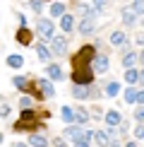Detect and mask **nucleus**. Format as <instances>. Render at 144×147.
<instances>
[{
  "instance_id": "obj_21",
  "label": "nucleus",
  "mask_w": 144,
  "mask_h": 147,
  "mask_svg": "<svg viewBox=\"0 0 144 147\" xmlns=\"http://www.w3.org/2000/svg\"><path fill=\"white\" fill-rule=\"evenodd\" d=\"M120 89H123V87H120V82H118V80H113V82H108V84H106L103 94H106V96H118V94H120Z\"/></svg>"
},
{
  "instance_id": "obj_17",
  "label": "nucleus",
  "mask_w": 144,
  "mask_h": 147,
  "mask_svg": "<svg viewBox=\"0 0 144 147\" xmlns=\"http://www.w3.org/2000/svg\"><path fill=\"white\" fill-rule=\"evenodd\" d=\"M60 29H63L65 34H70L72 29H75V17H72V15H67V12H65V15L60 17Z\"/></svg>"
},
{
  "instance_id": "obj_39",
  "label": "nucleus",
  "mask_w": 144,
  "mask_h": 147,
  "mask_svg": "<svg viewBox=\"0 0 144 147\" xmlns=\"http://www.w3.org/2000/svg\"><path fill=\"white\" fill-rule=\"evenodd\" d=\"M75 147H89V140H77Z\"/></svg>"
},
{
  "instance_id": "obj_46",
  "label": "nucleus",
  "mask_w": 144,
  "mask_h": 147,
  "mask_svg": "<svg viewBox=\"0 0 144 147\" xmlns=\"http://www.w3.org/2000/svg\"><path fill=\"white\" fill-rule=\"evenodd\" d=\"M0 145H3V133H0Z\"/></svg>"
},
{
  "instance_id": "obj_10",
  "label": "nucleus",
  "mask_w": 144,
  "mask_h": 147,
  "mask_svg": "<svg viewBox=\"0 0 144 147\" xmlns=\"http://www.w3.org/2000/svg\"><path fill=\"white\" fill-rule=\"evenodd\" d=\"M137 60H139V58H137V53H135V48H130L127 44H125V56H123V68H125V70H130V68H135V65H137Z\"/></svg>"
},
{
  "instance_id": "obj_43",
  "label": "nucleus",
  "mask_w": 144,
  "mask_h": 147,
  "mask_svg": "<svg viewBox=\"0 0 144 147\" xmlns=\"http://www.w3.org/2000/svg\"><path fill=\"white\" fill-rule=\"evenodd\" d=\"M139 84H142V87H144V70L139 72Z\"/></svg>"
},
{
  "instance_id": "obj_2",
  "label": "nucleus",
  "mask_w": 144,
  "mask_h": 147,
  "mask_svg": "<svg viewBox=\"0 0 144 147\" xmlns=\"http://www.w3.org/2000/svg\"><path fill=\"white\" fill-rule=\"evenodd\" d=\"M94 58H96V46H94V44H84L79 51L72 56V70H77V68H89Z\"/></svg>"
},
{
  "instance_id": "obj_45",
  "label": "nucleus",
  "mask_w": 144,
  "mask_h": 147,
  "mask_svg": "<svg viewBox=\"0 0 144 147\" xmlns=\"http://www.w3.org/2000/svg\"><path fill=\"white\" fill-rule=\"evenodd\" d=\"M12 147H29V145H22V142H17V145H12Z\"/></svg>"
},
{
  "instance_id": "obj_9",
  "label": "nucleus",
  "mask_w": 144,
  "mask_h": 147,
  "mask_svg": "<svg viewBox=\"0 0 144 147\" xmlns=\"http://www.w3.org/2000/svg\"><path fill=\"white\" fill-rule=\"evenodd\" d=\"M36 87L41 89V94H43V99H51V96H55V87H53V82H51V80H46V77L36 80Z\"/></svg>"
},
{
  "instance_id": "obj_33",
  "label": "nucleus",
  "mask_w": 144,
  "mask_h": 147,
  "mask_svg": "<svg viewBox=\"0 0 144 147\" xmlns=\"http://www.w3.org/2000/svg\"><path fill=\"white\" fill-rule=\"evenodd\" d=\"M135 121H137V123H144V106H137L135 109Z\"/></svg>"
},
{
  "instance_id": "obj_16",
  "label": "nucleus",
  "mask_w": 144,
  "mask_h": 147,
  "mask_svg": "<svg viewBox=\"0 0 144 147\" xmlns=\"http://www.w3.org/2000/svg\"><path fill=\"white\" fill-rule=\"evenodd\" d=\"M46 70H48V77H51V80H58V82H60V80H65V72L60 70L58 63H48Z\"/></svg>"
},
{
  "instance_id": "obj_40",
  "label": "nucleus",
  "mask_w": 144,
  "mask_h": 147,
  "mask_svg": "<svg viewBox=\"0 0 144 147\" xmlns=\"http://www.w3.org/2000/svg\"><path fill=\"white\" fill-rule=\"evenodd\" d=\"M111 147H123V142H120L118 138H111Z\"/></svg>"
},
{
  "instance_id": "obj_47",
  "label": "nucleus",
  "mask_w": 144,
  "mask_h": 147,
  "mask_svg": "<svg viewBox=\"0 0 144 147\" xmlns=\"http://www.w3.org/2000/svg\"><path fill=\"white\" fill-rule=\"evenodd\" d=\"M142 140H144V138H142Z\"/></svg>"
},
{
  "instance_id": "obj_24",
  "label": "nucleus",
  "mask_w": 144,
  "mask_h": 147,
  "mask_svg": "<svg viewBox=\"0 0 144 147\" xmlns=\"http://www.w3.org/2000/svg\"><path fill=\"white\" fill-rule=\"evenodd\" d=\"M65 10H67V7H65L63 3H53L48 12H51V17H53V20H58V17H63V15H65Z\"/></svg>"
},
{
  "instance_id": "obj_31",
  "label": "nucleus",
  "mask_w": 144,
  "mask_h": 147,
  "mask_svg": "<svg viewBox=\"0 0 144 147\" xmlns=\"http://www.w3.org/2000/svg\"><path fill=\"white\" fill-rule=\"evenodd\" d=\"M31 106H34L31 96H22V99H19V109H22V111H24V109H31Z\"/></svg>"
},
{
  "instance_id": "obj_23",
  "label": "nucleus",
  "mask_w": 144,
  "mask_h": 147,
  "mask_svg": "<svg viewBox=\"0 0 144 147\" xmlns=\"http://www.w3.org/2000/svg\"><path fill=\"white\" fill-rule=\"evenodd\" d=\"M12 84H15L19 92H27L29 89V80L24 77V75H15V77H12Z\"/></svg>"
},
{
  "instance_id": "obj_26",
  "label": "nucleus",
  "mask_w": 144,
  "mask_h": 147,
  "mask_svg": "<svg viewBox=\"0 0 144 147\" xmlns=\"http://www.w3.org/2000/svg\"><path fill=\"white\" fill-rule=\"evenodd\" d=\"M60 116H63V121H65L67 125H72V123H75V109H70V106H63Z\"/></svg>"
},
{
  "instance_id": "obj_30",
  "label": "nucleus",
  "mask_w": 144,
  "mask_h": 147,
  "mask_svg": "<svg viewBox=\"0 0 144 147\" xmlns=\"http://www.w3.org/2000/svg\"><path fill=\"white\" fill-rule=\"evenodd\" d=\"M132 10H135V15H137V17L144 15V0H132Z\"/></svg>"
},
{
  "instance_id": "obj_15",
  "label": "nucleus",
  "mask_w": 144,
  "mask_h": 147,
  "mask_svg": "<svg viewBox=\"0 0 144 147\" xmlns=\"http://www.w3.org/2000/svg\"><path fill=\"white\" fill-rule=\"evenodd\" d=\"M91 140L96 142V147H111V138H108V133H106V130H96Z\"/></svg>"
},
{
  "instance_id": "obj_38",
  "label": "nucleus",
  "mask_w": 144,
  "mask_h": 147,
  "mask_svg": "<svg viewBox=\"0 0 144 147\" xmlns=\"http://www.w3.org/2000/svg\"><path fill=\"white\" fill-rule=\"evenodd\" d=\"M53 145H55V147H67V145H65V138H55Z\"/></svg>"
},
{
  "instance_id": "obj_12",
  "label": "nucleus",
  "mask_w": 144,
  "mask_h": 147,
  "mask_svg": "<svg viewBox=\"0 0 144 147\" xmlns=\"http://www.w3.org/2000/svg\"><path fill=\"white\" fill-rule=\"evenodd\" d=\"M82 135H84V125H77V123H72V125H67V128H65V138H70L72 142L82 140Z\"/></svg>"
},
{
  "instance_id": "obj_32",
  "label": "nucleus",
  "mask_w": 144,
  "mask_h": 147,
  "mask_svg": "<svg viewBox=\"0 0 144 147\" xmlns=\"http://www.w3.org/2000/svg\"><path fill=\"white\" fill-rule=\"evenodd\" d=\"M29 3H31V10L36 12V15L43 12V0H29Z\"/></svg>"
},
{
  "instance_id": "obj_4",
  "label": "nucleus",
  "mask_w": 144,
  "mask_h": 147,
  "mask_svg": "<svg viewBox=\"0 0 144 147\" xmlns=\"http://www.w3.org/2000/svg\"><path fill=\"white\" fill-rule=\"evenodd\" d=\"M72 82L75 84H94V77H96V72L91 70V65L89 68H77V70H72Z\"/></svg>"
},
{
  "instance_id": "obj_36",
  "label": "nucleus",
  "mask_w": 144,
  "mask_h": 147,
  "mask_svg": "<svg viewBox=\"0 0 144 147\" xmlns=\"http://www.w3.org/2000/svg\"><path fill=\"white\" fill-rule=\"evenodd\" d=\"M103 113H106V111H103L101 106H94V109H91V113H89V116H94V118H101Z\"/></svg>"
},
{
  "instance_id": "obj_44",
  "label": "nucleus",
  "mask_w": 144,
  "mask_h": 147,
  "mask_svg": "<svg viewBox=\"0 0 144 147\" xmlns=\"http://www.w3.org/2000/svg\"><path fill=\"white\" fill-rule=\"evenodd\" d=\"M137 58H139V63H144V51H142V53H137Z\"/></svg>"
},
{
  "instance_id": "obj_11",
  "label": "nucleus",
  "mask_w": 144,
  "mask_h": 147,
  "mask_svg": "<svg viewBox=\"0 0 144 147\" xmlns=\"http://www.w3.org/2000/svg\"><path fill=\"white\" fill-rule=\"evenodd\" d=\"M103 121L108 128H118L120 123H123V116H120V111H115V109H111V111L103 113Z\"/></svg>"
},
{
  "instance_id": "obj_19",
  "label": "nucleus",
  "mask_w": 144,
  "mask_h": 147,
  "mask_svg": "<svg viewBox=\"0 0 144 147\" xmlns=\"http://www.w3.org/2000/svg\"><path fill=\"white\" fill-rule=\"evenodd\" d=\"M75 123L77 125H87L89 123V111L84 106H77V111H75Z\"/></svg>"
},
{
  "instance_id": "obj_20",
  "label": "nucleus",
  "mask_w": 144,
  "mask_h": 147,
  "mask_svg": "<svg viewBox=\"0 0 144 147\" xmlns=\"http://www.w3.org/2000/svg\"><path fill=\"white\" fill-rule=\"evenodd\" d=\"M137 20V15H135V10H132V5L130 7H123V22H125V27H132Z\"/></svg>"
},
{
  "instance_id": "obj_8",
  "label": "nucleus",
  "mask_w": 144,
  "mask_h": 147,
  "mask_svg": "<svg viewBox=\"0 0 144 147\" xmlns=\"http://www.w3.org/2000/svg\"><path fill=\"white\" fill-rule=\"evenodd\" d=\"M51 53H53V56H63V53H67V39H65V36H53V39H51Z\"/></svg>"
},
{
  "instance_id": "obj_27",
  "label": "nucleus",
  "mask_w": 144,
  "mask_h": 147,
  "mask_svg": "<svg viewBox=\"0 0 144 147\" xmlns=\"http://www.w3.org/2000/svg\"><path fill=\"white\" fill-rule=\"evenodd\" d=\"M7 65H10V68H17V70H19L22 65H24V58L19 56V53H12V56H7Z\"/></svg>"
},
{
  "instance_id": "obj_22",
  "label": "nucleus",
  "mask_w": 144,
  "mask_h": 147,
  "mask_svg": "<svg viewBox=\"0 0 144 147\" xmlns=\"http://www.w3.org/2000/svg\"><path fill=\"white\" fill-rule=\"evenodd\" d=\"M125 82H127L130 87H135V84L139 82V70H135V68H130V70H125Z\"/></svg>"
},
{
  "instance_id": "obj_7",
  "label": "nucleus",
  "mask_w": 144,
  "mask_h": 147,
  "mask_svg": "<svg viewBox=\"0 0 144 147\" xmlns=\"http://www.w3.org/2000/svg\"><path fill=\"white\" fill-rule=\"evenodd\" d=\"M77 29H79V34H84V36L94 34V32H96V17H94V15L82 17V20H79V24H77Z\"/></svg>"
},
{
  "instance_id": "obj_41",
  "label": "nucleus",
  "mask_w": 144,
  "mask_h": 147,
  "mask_svg": "<svg viewBox=\"0 0 144 147\" xmlns=\"http://www.w3.org/2000/svg\"><path fill=\"white\" fill-rule=\"evenodd\" d=\"M123 147H139V145H137V140H130V142H125Z\"/></svg>"
},
{
  "instance_id": "obj_3",
  "label": "nucleus",
  "mask_w": 144,
  "mask_h": 147,
  "mask_svg": "<svg viewBox=\"0 0 144 147\" xmlns=\"http://www.w3.org/2000/svg\"><path fill=\"white\" fill-rule=\"evenodd\" d=\"M103 92H99L94 84H75L72 87V96L75 99H99Z\"/></svg>"
},
{
  "instance_id": "obj_25",
  "label": "nucleus",
  "mask_w": 144,
  "mask_h": 147,
  "mask_svg": "<svg viewBox=\"0 0 144 147\" xmlns=\"http://www.w3.org/2000/svg\"><path fill=\"white\" fill-rule=\"evenodd\" d=\"M36 56H39V60H51L53 53H51V48H48V46L39 44V46H36Z\"/></svg>"
},
{
  "instance_id": "obj_1",
  "label": "nucleus",
  "mask_w": 144,
  "mask_h": 147,
  "mask_svg": "<svg viewBox=\"0 0 144 147\" xmlns=\"http://www.w3.org/2000/svg\"><path fill=\"white\" fill-rule=\"evenodd\" d=\"M36 128H46V125L39 121V113H36L34 109H24V111L19 113V121L12 125V130L22 133V130H36Z\"/></svg>"
},
{
  "instance_id": "obj_18",
  "label": "nucleus",
  "mask_w": 144,
  "mask_h": 147,
  "mask_svg": "<svg viewBox=\"0 0 144 147\" xmlns=\"http://www.w3.org/2000/svg\"><path fill=\"white\" fill-rule=\"evenodd\" d=\"M29 145L31 147H48L51 142H48L46 135H41V133H31V135H29Z\"/></svg>"
},
{
  "instance_id": "obj_28",
  "label": "nucleus",
  "mask_w": 144,
  "mask_h": 147,
  "mask_svg": "<svg viewBox=\"0 0 144 147\" xmlns=\"http://www.w3.org/2000/svg\"><path fill=\"white\" fill-rule=\"evenodd\" d=\"M77 15H79V17H89V15H94V10L89 7V5L79 3V5H77Z\"/></svg>"
},
{
  "instance_id": "obj_29",
  "label": "nucleus",
  "mask_w": 144,
  "mask_h": 147,
  "mask_svg": "<svg viewBox=\"0 0 144 147\" xmlns=\"http://www.w3.org/2000/svg\"><path fill=\"white\" fill-rule=\"evenodd\" d=\"M135 99H137V89H135V87H127V89H125V101H127V104H135Z\"/></svg>"
},
{
  "instance_id": "obj_42",
  "label": "nucleus",
  "mask_w": 144,
  "mask_h": 147,
  "mask_svg": "<svg viewBox=\"0 0 144 147\" xmlns=\"http://www.w3.org/2000/svg\"><path fill=\"white\" fill-rule=\"evenodd\" d=\"M137 44H144V34H137Z\"/></svg>"
},
{
  "instance_id": "obj_35",
  "label": "nucleus",
  "mask_w": 144,
  "mask_h": 147,
  "mask_svg": "<svg viewBox=\"0 0 144 147\" xmlns=\"http://www.w3.org/2000/svg\"><path fill=\"white\" fill-rule=\"evenodd\" d=\"M108 5H111V0H94L96 10H108Z\"/></svg>"
},
{
  "instance_id": "obj_14",
  "label": "nucleus",
  "mask_w": 144,
  "mask_h": 147,
  "mask_svg": "<svg viewBox=\"0 0 144 147\" xmlns=\"http://www.w3.org/2000/svg\"><path fill=\"white\" fill-rule=\"evenodd\" d=\"M108 41H111V46H125V44H127V34H125L123 29H115Z\"/></svg>"
},
{
  "instance_id": "obj_37",
  "label": "nucleus",
  "mask_w": 144,
  "mask_h": 147,
  "mask_svg": "<svg viewBox=\"0 0 144 147\" xmlns=\"http://www.w3.org/2000/svg\"><path fill=\"white\" fill-rule=\"evenodd\" d=\"M135 104H137V106H144V89H139V92H137V99H135Z\"/></svg>"
},
{
  "instance_id": "obj_5",
  "label": "nucleus",
  "mask_w": 144,
  "mask_h": 147,
  "mask_svg": "<svg viewBox=\"0 0 144 147\" xmlns=\"http://www.w3.org/2000/svg\"><path fill=\"white\" fill-rule=\"evenodd\" d=\"M36 29H39V34L43 36V39H53V36H55V24H53V20L39 17V22H36Z\"/></svg>"
},
{
  "instance_id": "obj_6",
  "label": "nucleus",
  "mask_w": 144,
  "mask_h": 147,
  "mask_svg": "<svg viewBox=\"0 0 144 147\" xmlns=\"http://www.w3.org/2000/svg\"><path fill=\"white\" fill-rule=\"evenodd\" d=\"M108 65H111V60H108L106 53H96V58L91 60V70L96 72V75H103V72H108Z\"/></svg>"
},
{
  "instance_id": "obj_34",
  "label": "nucleus",
  "mask_w": 144,
  "mask_h": 147,
  "mask_svg": "<svg viewBox=\"0 0 144 147\" xmlns=\"http://www.w3.org/2000/svg\"><path fill=\"white\" fill-rule=\"evenodd\" d=\"M132 135H135V140H142V138H144V123L135 125V133H132Z\"/></svg>"
},
{
  "instance_id": "obj_13",
  "label": "nucleus",
  "mask_w": 144,
  "mask_h": 147,
  "mask_svg": "<svg viewBox=\"0 0 144 147\" xmlns=\"http://www.w3.org/2000/svg\"><path fill=\"white\" fill-rule=\"evenodd\" d=\"M15 39H17V44H22V46H31V41H34V36H31V32H29L27 27H22L19 32L15 34Z\"/></svg>"
}]
</instances>
